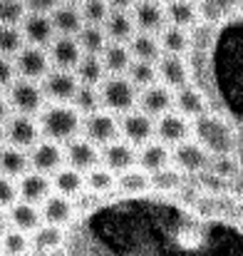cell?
Segmentation results:
<instances>
[{"mask_svg": "<svg viewBox=\"0 0 243 256\" xmlns=\"http://www.w3.org/2000/svg\"><path fill=\"white\" fill-rule=\"evenodd\" d=\"M191 134L209 154H234L236 152V130L226 117L216 112H204L191 122Z\"/></svg>", "mask_w": 243, "mask_h": 256, "instance_id": "cell-1", "label": "cell"}, {"mask_svg": "<svg viewBox=\"0 0 243 256\" xmlns=\"http://www.w3.org/2000/svg\"><path fill=\"white\" fill-rule=\"evenodd\" d=\"M37 124H40V134L45 140L65 144L80 134L82 114L70 102H52L37 112Z\"/></svg>", "mask_w": 243, "mask_h": 256, "instance_id": "cell-2", "label": "cell"}, {"mask_svg": "<svg viewBox=\"0 0 243 256\" xmlns=\"http://www.w3.org/2000/svg\"><path fill=\"white\" fill-rule=\"evenodd\" d=\"M97 92H99L102 110H107V112H112V114H117V117L137 107V94H139V90L132 85L124 75H107V78L97 85Z\"/></svg>", "mask_w": 243, "mask_h": 256, "instance_id": "cell-3", "label": "cell"}, {"mask_svg": "<svg viewBox=\"0 0 243 256\" xmlns=\"http://www.w3.org/2000/svg\"><path fill=\"white\" fill-rule=\"evenodd\" d=\"M5 97H7L10 112L35 117L45 107V94L40 90V82H32V80H25V78H15L5 87Z\"/></svg>", "mask_w": 243, "mask_h": 256, "instance_id": "cell-4", "label": "cell"}, {"mask_svg": "<svg viewBox=\"0 0 243 256\" xmlns=\"http://www.w3.org/2000/svg\"><path fill=\"white\" fill-rule=\"evenodd\" d=\"M82 137L94 142L97 147L112 142L119 137V117L107 112V110H97L82 117V127H80Z\"/></svg>", "mask_w": 243, "mask_h": 256, "instance_id": "cell-5", "label": "cell"}, {"mask_svg": "<svg viewBox=\"0 0 243 256\" xmlns=\"http://www.w3.org/2000/svg\"><path fill=\"white\" fill-rule=\"evenodd\" d=\"M12 65H15L17 78H25L32 82H40L45 72L52 68L47 58V48H37V45H22L12 55Z\"/></svg>", "mask_w": 243, "mask_h": 256, "instance_id": "cell-6", "label": "cell"}, {"mask_svg": "<svg viewBox=\"0 0 243 256\" xmlns=\"http://www.w3.org/2000/svg\"><path fill=\"white\" fill-rule=\"evenodd\" d=\"M209 160H211V154L191 137L171 147V167H176L184 176L186 174L196 176L199 172H204L209 167Z\"/></svg>", "mask_w": 243, "mask_h": 256, "instance_id": "cell-7", "label": "cell"}, {"mask_svg": "<svg viewBox=\"0 0 243 256\" xmlns=\"http://www.w3.org/2000/svg\"><path fill=\"white\" fill-rule=\"evenodd\" d=\"M5 127V140L7 144L12 147H20V150H30L42 134H40V124L35 117L30 114H20V112H10L2 122Z\"/></svg>", "mask_w": 243, "mask_h": 256, "instance_id": "cell-8", "label": "cell"}, {"mask_svg": "<svg viewBox=\"0 0 243 256\" xmlns=\"http://www.w3.org/2000/svg\"><path fill=\"white\" fill-rule=\"evenodd\" d=\"M119 137L134 147H142L144 142L154 140V117L144 114L137 107L119 114Z\"/></svg>", "mask_w": 243, "mask_h": 256, "instance_id": "cell-9", "label": "cell"}, {"mask_svg": "<svg viewBox=\"0 0 243 256\" xmlns=\"http://www.w3.org/2000/svg\"><path fill=\"white\" fill-rule=\"evenodd\" d=\"M77 87H80L77 75L72 70H60V68H50L40 80V90L50 102H70Z\"/></svg>", "mask_w": 243, "mask_h": 256, "instance_id": "cell-10", "label": "cell"}, {"mask_svg": "<svg viewBox=\"0 0 243 256\" xmlns=\"http://www.w3.org/2000/svg\"><path fill=\"white\" fill-rule=\"evenodd\" d=\"M27 162H30V170L32 172H40V174H47V176H50L52 172H57L65 164L62 144L40 137V140L27 150Z\"/></svg>", "mask_w": 243, "mask_h": 256, "instance_id": "cell-11", "label": "cell"}, {"mask_svg": "<svg viewBox=\"0 0 243 256\" xmlns=\"http://www.w3.org/2000/svg\"><path fill=\"white\" fill-rule=\"evenodd\" d=\"M99 164L114 174H122V172L137 167V150H134V144L117 137L99 147Z\"/></svg>", "mask_w": 243, "mask_h": 256, "instance_id": "cell-12", "label": "cell"}, {"mask_svg": "<svg viewBox=\"0 0 243 256\" xmlns=\"http://www.w3.org/2000/svg\"><path fill=\"white\" fill-rule=\"evenodd\" d=\"M154 65H157V80L162 85L171 87V90H179V87L189 85V80H191V65H189L186 55L162 52V58Z\"/></svg>", "mask_w": 243, "mask_h": 256, "instance_id": "cell-13", "label": "cell"}, {"mask_svg": "<svg viewBox=\"0 0 243 256\" xmlns=\"http://www.w3.org/2000/svg\"><path fill=\"white\" fill-rule=\"evenodd\" d=\"M62 157H65V164L67 167H72V170L84 174V172H89L92 167L99 164V147L94 142H89V140H84V137L77 134L70 142H65Z\"/></svg>", "mask_w": 243, "mask_h": 256, "instance_id": "cell-14", "label": "cell"}, {"mask_svg": "<svg viewBox=\"0 0 243 256\" xmlns=\"http://www.w3.org/2000/svg\"><path fill=\"white\" fill-rule=\"evenodd\" d=\"M137 107L144 114H149V117L157 120V117H162L164 112L174 110V90L162 85L159 80L152 82V85L142 87L139 94H137Z\"/></svg>", "mask_w": 243, "mask_h": 256, "instance_id": "cell-15", "label": "cell"}, {"mask_svg": "<svg viewBox=\"0 0 243 256\" xmlns=\"http://www.w3.org/2000/svg\"><path fill=\"white\" fill-rule=\"evenodd\" d=\"M154 137L159 142H164L166 147H174V144H179V142L191 137V120L181 117L174 110H169V112H164L162 117L154 120Z\"/></svg>", "mask_w": 243, "mask_h": 256, "instance_id": "cell-16", "label": "cell"}, {"mask_svg": "<svg viewBox=\"0 0 243 256\" xmlns=\"http://www.w3.org/2000/svg\"><path fill=\"white\" fill-rule=\"evenodd\" d=\"M25 45H37V48H47L55 38V28L50 15L45 12H25L22 20L17 22Z\"/></svg>", "mask_w": 243, "mask_h": 256, "instance_id": "cell-17", "label": "cell"}, {"mask_svg": "<svg viewBox=\"0 0 243 256\" xmlns=\"http://www.w3.org/2000/svg\"><path fill=\"white\" fill-rule=\"evenodd\" d=\"M40 216H42V224H55V226H65L70 224L75 216H77V209H75V202L65 194H57V192H50L40 204Z\"/></svg>", "mask_w": 243, "mask_h": 256, "instance_id": "cell-18", "label": "cell"}, {"mask_svg": "<svg viewBox=\"0 0 243 256\" xmlns=\"http://www.w3.org/2000/svg\"><path fill=\"white\" fill-rule=\"evenodd\" d=\"M47 58L52 68L60 70H75V65L82 60V50L75 38L70 35H55L52 42L47 45Z\"/></svg>", "mask_w": 243, "mask_h": 256, "instance_id": "cell-19", "label": "cell"}, {"mask_svg": "<svg viewBox=\"0 0 243 256\" xmlns=\"http://www.w3.org/2000/svg\"><path fill=\"white\" fill-rule=\"evenodd\" d=\"M174 112H179L186 120H196L204 112H209V100L206 94L194 85H184L179 90H174Z\"/></svg>", "mask_w": 243, "mask_h": 256, "instance_id": "cell-20", "label": "cell"}, {"mask_svg": "<svg viewBox=\"0 0 243 256\" xmlns=\"http://www.w3.org/2000/svg\"><path fill=\"white\" fill-rule=\"evenodd\" d=\"M129 12H132V18H134L137 30L159 32L164 25H166L164 2H157V0H137V2L129 8Z\"/></svg>", "mask_w": 243, "mask_h": 256, "instance_id": "cell-21", "label": "cell"}, {"mask_svg": "<svg viewBox=\"0 0 243 256\" xmlns=\"http://www.w3.org/2000/svg\"><path fill=\"white\" fill-rule=\"evenodd\" d=\"M169 164H171V147H166L159 140H149L137 150V167L147 174H154Z\"/></svg>", "mask_w": 243, "mask_h": 256, "instance_id": "cell-22", "label": "cell"}, {"mask_svg": "<svg viewBox=\"0 0 243 256\" xmlns=\"http://www.w3.org/2000/svg\"><path fill=\"white\" fill-rule=\"evenodd\" d=\"M50 192H52V182H50L47 174L27 170L20 179H17V199H22V202L40 204Z\"/></svg>", "mask_w": 243, "mask_h": 256, "instance_id": "cell-23", "label": "cell"}, {"mask_svg": "<svg viewBox=\"0 0 243 256\" xmlns=\"http://www.w3.org/2000/svg\"><path fill=\"white\" fill-rule=\"evenodd\" d=\"M102 30L109 42H129V38L137 32V25L129 10H109L102 22Z\"/></svg>", "mask_w": 243, "mask_h": 256, "instance_id": "cell-24", "label": "cell"}, {"mask_svg": "<svg viewBox=\"0 0 243 256\" xmlns=\"http://www.w3.org/2000/svg\"><path fill=\"white\" fill-rule=\"evenodd\" d=\"M7 224L12 229H20L25 234H32L42 224V216H40L37 204H30V202H22V199L12 202L7 206Z\"/></svg>", "mask_w": 243, "mask_h": 256, "instance_id": "cell-25", "label": "cell"}, {"mask_svg": "<svg viewBox=\"0 0 243 256\" xmlns=\"http://www.w3.org/2000/svg\"><path fill=\"white\" fill-rule=\"evenodd\" d=\"M50 20H52L55 35H70V38H75V35L80 32V28L84 25L80 8H77L75 2H60V5L50 12Z\"/></svg>", "mask_w": 243, "mask_h": 256, "instance_id": "cell-26", "label": "cell"}, {"mask_svg": "<svg viewBox=\"0 0 243 256\" xmlns=\"http://www.w3.org/2000/svg\"><path fill=\"white\" fill-rule=\"evenodd\" d=\"M132 60L134 58H132L127 42H107L104 50L99 52V62L107 75H124Z\"/></svg>", "mask_w": 243, "mask_h": 256, "instance_id": "cell-27", "label": "cell"}, {"mask_svg": "<svg viewBox=\"0 0 243 256\" xmlns=\"http://www.w3.org/2000/svg\"><path fill=\"white\" fill-rule=\"evenodd\" d=\"M65 244V226H55V224H40L32 234H30V246L37 254H52Z\"/></svg>", "mask_w": 243, "mask_h": 256, "instance_id": "cell-28", "label": "cell"}, {"mask_svg": "<svg viewBox=\"0 0 243 256\" xmlns=\"http://www.w3.org/2000/svg\"><path fill=\"white\" fill-rule=\"evenodd\" d=\"M157 40L162 45V52H169V55H189V50H191V32L179 25L166 22L157 32Z\"/></svg>", "mask_w": 243, "mask_h": 256, "instance_id": "cell-29", "label": "cell"}, {"mask_svg": "<svg viewBox=\"0 0 243 256\" xmlns=\"http://www.w3.org/2000/svg\"><path fill=\"white\" fill-rule=\"evenodd\" d=\"M129 52L134 60H144V62H157L162 58V45L157 40V32H144V30H137L129 42H127Z\"/></svg>", "mask_w": 243, "mask_h": 256, "instance_id": "cell-30", "label": "cell"}, {"mask_svg": "<svg viewBox=\"0 0 243 256\" xmlns=\"http://www.w3.org/2000/svg\"><path fill=\"white\" fill-rule=\"evenodd\" d=\"M50 182H52V192L65 194L70 199H75L77 194L84 192V174L72 170V167H67V164H62L57 172H52L50 174Z\"/></svg>", "mask_w": 243, "mask_h": 256, "instance_id": "cell-31", "label": "cell"}, {"mask_svg": "<svg viewBox=\"0 0 243 256\" xmlns=\"http://www.w3.org/2000/svg\"><path fill=\"white\" fill-rule=\"evenodd\" d=\"M27 170H30L27 150H20V147H12V144L0 147V174H5L10 179H20Z\"/></svg>", "mask_w": 243, "mask_h": 256, "instance_id": "cell-32", "label": "cell"}, {"mask_svg": "<svg viewBox=\"0 0 243 256\" xmlns=\"http://www.w3.org/2000/svg\"><path fill=\"white\" fill-rule=\"evenodd\" d=\"M164 15H166L169 25H179V28H186V30H191L199 20L196 5L191 0H166L164 2Z\"/></svg>", "mask_w": 243, "mask_h": 256, "instance_id": "cell-33", "label": "cell"}, {"mask_svg": "<svg viewBox=\"0 0 243 256\" xmlns=\"http://www.w3.org/2000/svg\"><path fill=\"white\" fill-rule=\"evenodd\" d=\"M84 189L97 194V196H109L117 192V174L102 164H97L89 172H84Z\"/></svg>", "mask_w": 243, "mask_h": 256, "instance_id": "cell-34", "label": "cell"}, {"mask_svg": "<svg viewBox=\"0 0 243 256\" xmlns=\"http://www.w3.org/2000/svg\"><path fill=\"white\" fill-rule=\"evenodd\" d=\"M117 189L124 194V196H144L152 192V184H149V174L142 172L139 167H132V170L117 174Z\"/></svg>", "mask_w": 243, "mask_h": 256, "instance_id": "cell-35", "label": "cell"}, {"mask_svg": "<svg viewBox=\"0 0 243 256\" xmlns=\"http://www.w3.org/2000/svg\"><path fill=\"white\" fill-rule=\"evenodd\" d=\"M75 40L80 45L82 55H99L104 50V45L109 42L107 35H104V30H102V25H87V22L80 28V32L75 35Z\"/></svg>", "mask_w": 243, "mask_h": 256, "instance_id": "cell-36", "label": "cell"}, {"mask_svg": "<svg viewBox=\"0 0 243 256\" xmlns=\"http://www.w3.org/2000/svg\"><path fill=\"white\" fill-rule=\"evenodd\" d=\"M30 252H32L30 234H25L20 229H12V226H7L0 234V254L2 256H27Z\"/></svg>", "mask_w": 243, "mask_h": 256, "instance_id": "cell-37", "label": "cell"}, {"mask_svg": "<svg viewBox=\"0 0 243 256\" xmlns=\"http://www.w3.org/2000/svg\"><path fill=\"white\" fill-rule=\"evenodd\" d=\"M72 72L77 75L80 85H94L97 87L104 78H107V72H104V68H102V62H99V55H82V60L75 65Z\"/></svg>", "mask_w": 243, "mask_h": 256, "instance_id": "cell-38", "label": "cell"}, {"mask_svg": "<svg viewBox=\"0 0 243 256\" xmlns=\"http://www.w3.org/2000/svg\"><path fill=\"white\" fill-rule=\"evenodd\" d=\"M149 184L154 192H162V194H174L184 186V174L176 170V167H164V170L149 174Z\"/></svg>", "mask_w": 243, "mask_h": 256, "instance_id": "cell-39", "label": "cell"}, {"mask_svg": "<svg viewBox=\"0 0 243 256\" xmlns=\"http://www.w3.org/2000/svg\"><path fill=\"white\" fill-rule=\"evenodd\" d=\"M124 78L137 90H142V87L157 82V65L154 62H144V60H132L127 72H124Z\"/></svg>", "mask_w": 243, "mask_h": 256, "instance_id": "cell-40", "label": "cell"}, {"mask_svg": "<svg viewBox=\"0 0 243 256\" xmlns=\"http://www.w3.org/2000/svg\"><path fill=\"white\" fill-rule=\"evenodd\" d=\"M70 104H72V107L80 112L82 117H84V114H89V112L102 110L99 92H97V87H94V85H80L77 90H75V94H72Z\"/></svg>", "mask_w": 243, "mask_h": 256, "instance_id": "cell-41", "label": "cell"}, {"mask_svg": "<svg viewBox=\"0 0 243 256\" xmlns=\"http://www.w3.org/2000/svg\"><path fill=\"white\" fill-rule=\"evenodd\" d=\"M176 246L181 252H199L206 246V234L201 226H194V224H184L179 232H176Z\"/></svg>", "mask_w": 243, "mask_h": 256, "instance_id": "cell-42", "label": "cell"}, {"mask_svg": "<svg viewBox=\"0 0 243 256\" xmlns=\"http://www.w3.org/2000/svg\"><path fill=\"white\" fill-rule=\"evenodd\" d=\"M22 45H25V40H22L20 28L10 25V22H0V55L2 58H12Z\"/></svg>", "mask_w": 243, "mask_h": 256, "instance_id": "cell-43", "label": "cell"}, {"mask_svg": "<svg viewBox=\"0 0 243 256\" xmlns=\"http://www.w3.org/2000/svg\"><path fill=\"white\" fill-rule=\"evenodd\" d=\"M239 0H199L196 12H201L206 20H224L236 10Z\"/></svg>", "mask_w": 243, "mask_h": 256, "instance_id": "cell-44", "label": "cell"}, {"mask_svg": "<svg viewBox=\"0 0 243 256\" xmlns=\"http://www.w3.org/2000/svg\"><path fill=\"white\" fill-rule=\"evenodd\" d=\"M206 170L214 172V174H219V176H224V179H236V176L241 174L236 152H234V154H211Z\"/></svg>", "mask_w": 243, "mask_h": 256, "instance_id": "cell-45", "label": "cell"}, {"mask_svg": "<svg viewBox=\"0 0 243 256\" xmlns=\"http://www.w3.org/2000/svg\"><path fill=\"white\" fill-rule=\"evenodd\" d=\"M80 12H82V20L87 25H102L107 12H109V5L104 0H82L80 5Z\"/></svg>", "mask_w": 243, "mask_h": 256, "instance_id": "cell-46", "label": "cell"}, {"mask_svg": "<svg viewBox=\"0 0 243 256\" xmlns=\"http://www.w3.org/2000/svg\"><path fill=\"white\" fill-rule=\"evenodd\" d=\"M196 182H199V192L201 194H224L229 189V179L214 174V172L204 170L196 174Z\"/></svg>", "mask_w": 243, "mask_h": 256, "instance_id": "cell-47", "label": "cell"}, {"mask_svg": "<svg viewBox=\"0 0 243 256\" xmlns=\"http://www.w3.org/2000/svg\"><path fill=\"white\" fill-rule=\"evenodd\" d=\"M25 2L22 0H0V22H10L17 25L25 15Z\"/></svg>", "mask_w": 243, "mask_h": 256, "instance_id": "cell-48", "label": "cell"}, {"mask_svg": "<svg viewBox=\"0 0 243 256\" xmlns=\"http://www.w3.org/2000/svg\"><path fill=\"white\" fill-rule=\"evenodd\" d=\"M12 202H17V182L0 174V206L7 209Z\"/></svg>", "mask_w": 243, "mask_h": 256, "instance_id": "cell-49", "label": "cell"}, {"mask_svg": "<svg viewBox=\"0 0 243 256\" xmlns=\"http://www.w3.org/2000/svg\"><path fill=\"white\" fill-rule=\"evenodd\" d=\"M15 78H17V72H15L12 58H2L0 55V90H5Z\"/></svg>", "mask_w": 243, "mask_h": 256, "instance_id": "cell-50", "label": "cell"}, {"mask_svg": "<svg viewBox=\"0 0 243 256\" xmlns=\"http://www.w3.org/2000/svg\"><path fill=\"white\" fill-rule=\"evenodd\" d=\"M22 2H25L27 12H45V15H50L62 0H22Z\"/></svg>", "mask_w": 243, "mask_h": 256, "instance_id": "cell-51", "label": "cell"}, {"mask_svg": "<svg viewBox=\"0 0 243 256\" xmlns=\"http://www.w3.org/2000/svg\"><path fill=\"white\" fill-rule=\"evenodd\" d=\"M109 5V10H129L137 0H104Z\"/></svg>", "mask_w": 243, "mask_h": 256, "instance_id": "cell-52", "label": "cell"}, {"mask_svg": "<svg viewBox=\"0 0 243 256\" xmlns=\"http://www.w3.org/2000/svg\"><path fill=\"white\" fill-rule=\"evenodd\" d=\"M10 114V104H7V97H5V92L0 90V122H5V117Z\"/></svg>", "mask_w": 243, "mask_h": 256, "instance_id": "cell-53", "label": "cell"}, {"mask_svg": "<svg viewBox=\"0 0 243 256\" xmlns=\"http://www.w3.org/2000/svg\"><path fill=\"white\" fill-rule=\"evenodd\" d=\"M7 226H10V224H7V209H2V206H0V234H2Z\"/></svg>", "mask_w": 243, "mask_h": 256, "instance_id": "cell-54", "label": "cell"}, {"mask_svg": "<svg viewBox=\"0 0 243 256\" xmlns=\"http://www.w3.org/2000/svg\"><path fill=\"white\" fill-rule=\"evenodd\" d=\"M2 144H7V140H5V127H2V122H0V147Z\"/></svg>", "mask_w": 243, "mask_h": 256, "instance_id": "cell-55", "label": "cell"}, {"mask_svg": "<svg viewBox=\"0 0 243 256\" xmlns=\"http://www.w3.org/2000/svg\"><path fill=\"white\" fill-rule=\"evenodd\" d=\"M157 2H166V0H157Z\"/></svg>", "mask_w": 243, "mask_h": 256, "instance_id": "cell-56", "label": "cell"}, {"mask_svg": "<svg viewBox=\"0 0 243 256\" xmlns=\"http://www.w3.org/2000/svg\"><path fill=\"white\" fill-rule=\"evenodd\" d=\"M191 2H196V0H191Z\"/></svg>", "mask_w": 243, "mask_h": 256, "instance_id": "cell-57", "label": "cell"}, {"mask_svg": "<svg viewBox=\"0 0 243 256\" xmlns=\"http://www.w3.org/2000/svg\"><path fill=\"white\" fill-rule=\"evenodd\" d=\"M0 256H2V254H0Z\"/></svg>", "mask_w": 243, "mask_h": 256, "instance_id": "cell-58", "label": "cell"}]
</instances>
